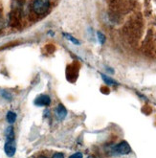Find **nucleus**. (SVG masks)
Returning <instances> with one entry per match:
<instances>
[{"mask_svg": "<svg viewBox=\"0 0 156 158\" xmlns=\"http://www.w3.org/2000/svg\"><path fill=\"white\" fill-rule=\"evenodd\" d=\"M43 158H45V157H43Z\"/></svg>", "mask_w": 156, "mask_h": 158, "instance_id": "obj_15", "label": "nucleus"}, {"mask_svg": "<svg viewBox=\"0 0 156 158\" xmlns=\"http://www.w3.org/2000/svg\"><path fill=\"white\" fill-rule=\"evenodd\" d=\"M113 152H114L116 154L125 155V154H128V153H129V152H131V148H130V146L128 145L127 142L123 141V142L119 143L118 145H116V146L113 148Z\"/></svg>", "mask_w": 156, "mask_h": 158, "instance_id": "obj_2", "label": "nucleus"}, {"mask_svg": "<svg viewBox=\"0 0 156 158\" xmlns=\"http://www.w3.org/2000/svg\"><path fill=\"white\" fill-rule=\"evenodd\" d=\"M98 38H99V40H100V42L101 43H105V35L102 34V33H98Z\"/></svg>", "mask_w": 156, "mask_h": 158, "instance_id": "obj_10", "label": "nucleus"}, {"mask_svg": "<svg viewBox=\"0 0 156 158\" xmlns=\"http://www.w3.org/2000/svg\"><path fill=\"white\" fill-rule=\"evenodd\" d=\"M56 115L59 120H63L67 115V110L62 105H59L56 108Z\"/></svg>", "mask_w": 156, "mask_h": 158, "instance_id": "obj_5", "label": "nucleus"}, {"mask_svg": "<svg viewBox=\"0 0 156 158\" xmlns=\"http://www.w3.org/2000/svg\"><path fill=\"white\" fill-rule=\"evenodd\" d=\"M3 26H4V18H3V15H2V14L0 13V31L2 30Z\"/></svg>", "mask_w": 156, "mask_h": 158, "instance_id": "obj_12", "label": "nucleus"}, {"mask_svg": "<svg viewBox=\"0 0 156 158\" xmlns=\"http://www.w3.org/2000/svg\"><path fill=\"white\" fill-rule=\"evenodd\" d=\"M63 35H64V36H65L66 39H68L71 42L75 43V44H77V45H79V44H80V42H79L75 38H73V36H71L70 35H68V34H63Z\"/></svg>", "mask_w": 156, "mask_h": 158, "instance_id": "obj_9", "label": "nucleus"}, {"mask_svg": "<svg viewBox=\"0 0 156 158\" xmlns=\"http://www.w3.org/2000/svg\"><path fill=\"white\" fill-rule=\"evenodd\" d=\"M50 7L49 0H34L32 4L33 11L38 15L45 14Z\"/></svg>", "mask_w": 156, "mask_h": 158, "instance_id": "obj_1", "label": "nucleus"}, {"mask_svg": "<svg viewBox=\"0 0 156 158\" xmlns=\"http://www.w3.org/2000/svg\"><path fill=\"white\" fill-rule=\"evenodd\" d=\"M4 151H5V153L7 154V156L13 157L15 154V151H16V147H15L14 140H13V141H7L5 146H4Z\"/></svg>", "mask_w": 156, "mask_h": 158, "instance_id": "obj_3", "label": "nucleus"}, {"mask_svg": "<svg viewBox=\"0 0 156 158\" xmlns=\"http://www.w3.org/2000/svg\"><path fill=\"white\" fill-rule=\"evenodd\" d=\"M52 158H64V156H63V154L62 153H60V152H57V153H55L54 155H53V157Z\"/></svg>", "mask_w": 156, "mask_h": 158, "instance_id": "obj_13", "label": "nucleus"}, {"mask_svg": "<svg viewBox=\"0 0 156 158\" xmlns=\"http://www.w3.org/2000/svg\"><path fill=\"white\" fill-rule=\"evenodd\" d=\"M6 118H7V121H8L9 124H14L16 120V114L14 112H13V111H9V112L7 113Z\"/></svg>", "mask_w": 156, "mask_h": 158, "instance_id": "obj_7", "label": "nucleus"}, {"mask_svg": "<svg viewBox=\"0 0 156 158\" xmlns=\"http://www.w3.org/2000/svg\"><path fill=\"white\" fill-rule=\"evenodd\" d=\"M102 78H103L104 81L106 83V85H118V82H117V81H115L112 80L111 78H109V77L104 75V74H102Z\"/></svg>", "mask_w": 156, "mask_h": 158, "instance_id": "obj_8", "label": "nucleus"}, {"mask_svg": "<svg viewBox=\"0 0 156 158\" xmlns=\"http://www.w3.org/2000/svg\"><path fill=\"white\" fill-rule=\"evenodd\" d=\"M5 135H6L7 141H13V140H14V127L12 126H9L6 128Z\"/></svg>", "mask_w": 156, "mask_h": 158, "instance_id": "obj_6", "label": "nucleus"}, {"mask_svg": "<svg viewBox=\"0 0 156 158\" xmlns=\"http://www.w3.org/2000/svg\"><path fill=\"white\" fill-rule=\"evenodd\" d=\"M51 103V98L48 95H39L35 100V105L38 106H46Z\"/></svg>", "mask_w": 156, "mask_h": 158, "instance_id": "obj_4", "label": "nucleus"}, {"mask_svg": "<svg viewBox=\"0 0 156 158\" xmlns=\"http://www.w3.org/2000/svg\"><path fill=\"white\" fill-rule=\"evenodd\" d=\"M88 158H93V157H92V156H89Z\"/></svg>", "mask_w": 156, "mask_h": 158, "instance_id": "obj_14", "label": "nucleus"}, {"mask_svg": "<svg viewBox=\"0 0 156 158\" xmlns=\"http://www.w3.org/2000/svg\"><path fill=\"white\" fill-rule=\"evenodd\" d=\"M69 158H82V153L81 152H76L74 154H72Z\"/></svg>", "mask_w": 156, "mask_h": 158, "instance_id": "obj_11", "label": "nucleus"}]
</instances>
